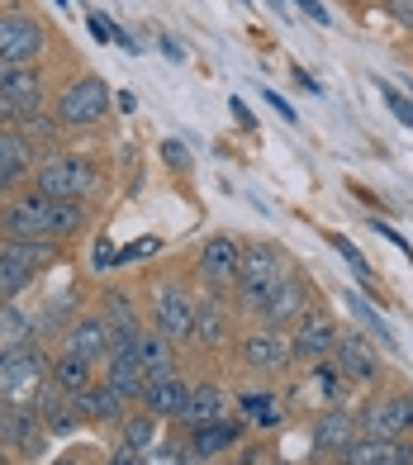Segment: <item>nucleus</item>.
<instances>
[{"label": "nucleus", "instance_id": "2f4dec72", "mask_svg": "<svg viewBox=\"0 0 413 465\" xmlns=\"http://www.w3.org/2000/svg\"><path fill=\"white\" fill-rule=\"evenodd\" d=\"M347 304L357 309V319H361V323L370 328V337H376V342H380L385 351H395V332L385 328V319H380V313H376V309H370V304L361 300V294H347Z\"/></svg>", "mask_w": 413, "mask_h": 465}, {"label": "nucleus", "instance_id": "c85d7f7f", "mask_svg": "<svg viewBox=\"0 0 413 465\" xmlns=\"http://www.w3.org/2000/svg\"><path fill=\"white\" fill-rule=\"evenodd\" d=\"M157 422H162V418H152L148 409L123 413V422H119V441H123V447H133V451L148 456V451L157 447Z\"/></svg>", "mask_w": 413, "mask_h": 465}, {"label": "nucleus", "instance_id": "de8ad7c7", "mask_svg": "<svg viewBox=\"0 0 413 465\" xmlns=\"http://www.w3.org/2000/svg\"><path fill=\"white\" fill-rule=\"evenodd\" d=\"M5 76H10V67H5V62H0V81H5Z\"/></svg>", "mask_w": 413, "mask_h": 465}, {"label": "nucleus", "instance_id": "4468645a", "mask_svg": "<svg viewBox=\"0 0 413 465\" xmlns=\"http://www.w3.org/2000/svg\"><path fill=\"white\" fill-rule=\"evenodd\" d=\"M238 356H242L247 371L271 375V371H280V366H290V337H280L276 328H252V332L238 342Z\"/></svg>", "mask_w": 413, "mask_h": 465}, {"label": "nucleus", "instance_id": "c9c22d12", "mask_svg": "<svg viewBox=\"0 0 413 465\" xmlns=\"http://www.w3.org/2000/svg\"><path fill=\"white\" fill-rule=\"evenodd\" d=\"M152 252H157V238H138L133 247H123V252H119V262H114V266H123V262H143V257H152Z\"/></svg>", "mask_w": 413, "mask_h": 465}, {"label": "nucleus", "instance_id": "6ab92c4d", "mask_svg": "<svg viewBox=\"0 0 413 465\" xmlns=\"http://www.w3.org/2000/svg\"><path fill=\"white\" fill-rule=\"evenodd\" d=\"M357 441V418L347 409H328L319 422H314V456L323 460H342V451Z\"/></svg>", "mask_w": 413, "mask_h": 465}, {"label": "nucleus", "instance_id": "09e8293b", "mask_svg": "<svg viewBox=\"0 0 413 465\" xmlns=\"http://www.w3.org/2000/svg\"><path fill=\"white\" fill-rule=\"evenodd\" d=\"M238 5H247V0H238Z\"/></svg>", "mask_w": 413, "mask_h": 465}, {"label": "nucleus", "instance_id": "bb28decb", "mask_svg": "<svg viewBox=\"0 0 413 465\" xmlns=\"http://www.w3.org/2000/svg\"><path fill=\"white\" fill-rule=\"evenodd\" d=\"M238 413L247 418V428H276L280 422V399L271 390H242L238 394Z\"/></svg>", "mask_w": 413, "mask_h": 465}, {"label": "nucleus", "instance_id": "20e7f679", "mask_svg": "<svg viewBox=\"0 0 413 465\" xmlns=\"http://www.w3.org/2000/svg\"><path fill=\"white\" fill-rule=\"evenodd\" d=\"M95 185H100V172L86 153H57L34 172V190L48 200H81L86 204L95 195Z\"/></svg>", "mask_w": 413, "mask_h": 465}, {"label": "nucleus", "instance_id": "423d86ee", "mask_svg": "<svg viewBox=\"0 0 413 465\" xmlns=\"http://www.w3.org/2000/svg\"><path fill=\"white\" fill-rule=\"evenodd\" d=\"M48 53V25L29 10H0V62L5 67H38Z\"/></svg>", "mask_w": 413, "mask_h": 465}, {"label": "nucleus", "instance_id": "9b49d317", "mask_svg": "<svg viewBox=\"0 0 413 465\" xmlns=\"http://www.w3.org/2000/svg\"><path fill=\"white\" fill-rule=\"evenodd\" d=\"M333 351H338V323L328 319V313L309 309L304 319L290 328V361H300V366H319V361H328Z\"/></svg>", "mask_w": 413, "mask_h": 465}, {"label": "nucleus", "instance_id": "9d476101", "mask_svg": "<svg viewBox=\"0 0 413 465\" xmlns=\"http://www.w3.org/2000/svg\"><path fill=\"white\" fill-rule=\"evenodd\" d=\"M238 271H242V242L233 232H214V238H204L200 257H195V276L204 281L210 294H223L238 285Z\"/></svg>", "mask_w": 413, "mask_h": 465}, {"label": "nucleus", "instance_id": "f257e3e1", "mask_svg": "<svg viewBox=\"0 0 413 465\" xmlns=\"http://www.w3.org/2000/svg\"><path fill=\"white\" fill-rule=\"evenodd\" d=\"M91 214L81 200H48L38 190L0 200V242H67L86 232Z\"/></svg>", "mask_w": 413, "mask_h": 465}, {"label": "nucleus", "instance_id": "a211bd4d", "mask_svg": "<svg viewBox=\"0 0 413 465\" xmlns=\"http://www.w3.org/2000/svg\"><path fill=\"white\" fill-rule=\"evenodd\" d=\"M34 143L19 134V129H0V200L10 195V190L25 181V176H34L38 166H34Z\"/></svg>", "mask_w": 413, "mask_h": 465}, {"label": "nucleus", "instance_id": "aec40b11", "mask_svg": "<svg viewBox=\"0 0 413 465\" xmlns=\"http://www.w3.org/2000/svg\"><path fill=\"white\" fill-rule=\"evenodd\" d=\"M342 465H413V441H380V437H357L342 451Z\"/></svg>", "mask_w": 413, "mask_h": 465}, {"label": "nucleus", "instance_id": "473e14b6", "mask_svg": "<svg viewBox=\"0 0 413 465\" xmlns=\"http://www.w3.org/2000/svg\"><path fill=\"white\" fill-rule=\"evenodd\" d=\"M328 242H333V247L342 252V257H347V266L357 271V281H361V285L370 290V266H366V257H361V252H357L352 242H347V238H338V232H333V238H328Z\"/></svg>", "mask_w": 413, "mask_h": 465}, {"label": "nucleus", "instance_id": "f8f14e48", "mask_svg": "<svg viewBox=\"0 0 413 465\" xmlns=\"http://www.w3.org/2000/svg\"><path fill=\"white\" fill-rule=\"evenodd\" d=\"M309 309H314V304H309V281L290 271V276H285L271 294H266V304H261L257 319H261V328H276V332H285V328H295Z\"/></svg>", "mask_w": 413, "mask_h": 465}, {"label": "nucleus", "instance_id": "58836bf2", "mask_svg": "<svg viewBox=\"0 0 413 465\" xmlns=\"http://www.w3.org/2000/svg\"><path fill=\"white\" fill-rule=\"evenodd\" d=\"M105 465H143V451H133V447H123V441H119Z\"/></svg>", "mask_w": 413, "mask_h": 465}, {"label": "nucleus", "instance_id": "1a4fd4ad", "mask_svg": "<svg viewBox=\"0 0 413 465\" xmlns=\"http://www.w3.org/2000/svg\"><path fill=\"white\" fill-rule=\"evenodd\" d=\"M357 437L399 441L413 437V390H385L357 413Z\"/></svg>", "mask_w": 413, "mask_h": 465}, {"label": "nucleus", "instance_id": "f3484780", "mask_svg": "<svg viewBox=\"0 0 413 465\" xmlns=\"http://www.w3.org/2000/svg\"><path fill=\"white\" fill-rule=\"evenodd\" d=\"M110 347H114V332H110V323L100 319V313H86V319H76L67 332H62V351H72V356H81V361H105L110 356Z\"/></svg>", "mask_w": 413, "mask_h": 465}, {"label": "nucleus", "instance_id": "7ed1b4c3", "mask_svg": "<svg viewBox=\"0 0 413 465\" xmlns=\"http://www.w3.org/2000/svg\"><path fill=\"white\" fill-rule=\"evenodd\" d=\"M285 276H290V262L280 257V247L271 242H252V247H242V271H238V309L242 313H261L266 304V294H271Z\"/></svg>", "mask_w": 413, "mask_h": 465}, {"label": "nucleus", "instance_id": "7c9ffc66", "mask_svg": "<svg viewBox=\"0 0 413 465\" xmlns=\"http://www.w3.org/2000/svg\"><path fill=\"white\" fill-rule=\"evenodd\" d=\"M34 281H38V271L25 266L19 257H10V252L0 247V300H15V294H25Z\"/></svg>", "mask_w": 413, "mask_h": 465}, {"label": "nucleus", "instance_id": "393cba45", "mask_svg": "<svg viewBox=\"0 0 413 465\" xmlns=\"http://www.w3.org/2000/svg\"><path fill=\"white\" fill-rule=\"evenodd\" d=\"M133 347H138V361H143V371H148V380L176 371V342H167V337H162L157 328H152V332H148V328H138Z\"/></svg>", "mask_w": 413, "mask_h": 465}, {"label": "nucleus", "instance_id": "a878e982", "mask_svg": "<svg viewBox=\"0 0 413 465\" xmlns=\"http://www.w3.org/2000/svg\"><path fill=\"white\" fill-rule=\"evenodd\" d=\"M48 380L62 390V394H81V390H91L95 385V366L91 361H81V356H72V351H57L53 356V366H48Z\"/></svg>", "mask_w": 413, "mask_h": 465}, {"label": "nucleus", "instance_id": "49530a36", "mask_svg": "<svg viewBox=\"0 0 413 465\" xmlns=\"http://www.w3.org/2000/svg\"><path fill=\"white\" fill-rule=\"evenodd\" d=\"M266 5H271V10H280V15H285V0H266Z\"/></svg>", "mask_w": 413, "mask_h": 465}, {"label": "nucleus", "instance_id": "f704fd0d", "mask_svg": "<svg viewBox=\"0 0 413 465\" xmlns=\"http://www.w3.org/2000/svg\"><path fill=\"white\" fill-rule=\"evenodd\" d=\"M380 95H385V104H389V110H395V119L413 129V100H408V95H399L395 86H380Z\"/></svg>", "mask_w": 413, "mask_h": 465}, {"label": "nucleus", "instance_id": "5701e85b", "mask_svg": "<svg viewBox=\"0 0 413 465\" xmlns=\"http://www.w3.org/2000/svg\"><path fill=\"white\" fill-rule=\"evenodd\" d=\"M76 409L86 422H123V413H129V399H123L114 385H105V380H95L91 390L76 394Z\"/></svg>", "mask_w": 413, "mask_h": 465}, {"label": "nucleus", "instance_id": "8fccbe9b", "mask_svg": "<svg viewBox=\"0 0 413 465\" xmlns=\"http://www.w3.org/2000/svg\"><path fill=\"white\" fill-rule=\"evenodd\" d=\"M266 465H276V460H266Z\"/></svg>", "mask_w": 413, "mask_h": 465}, {"label": "nucleus", "instance_id": "f03ea898", "mask_svg": "<svg viewBox=\"0 0 413 465\" xmlns=\"http://www.w3.org/2000/svg\"><path fill=\"white\" fill-rule=\"evenodd\" d=\"M110 104H114L110 81L95 76V72H81L76 81H67V86L57 91L53 119H57V129H95V124L110 119Z\"/></svg>", "mask_w": 413, "mask_h": 465}, {"label": "nucleus", "instance_id": "6e6552de", "mask_svg": "<svg viewBox=\"0 0 413 465\" xmlns=\"http://www.w3.org/2000/svg\"><path fill=\"white\" fill-rule=\"evenodd\" d=\"M48 351L38 342L0 347V399H34L48 385Z\"/></svg>", "mask_w": 413, "mask_h": 465}, {"label": "nucleus", "instance_id": "412c9836", "mask_svg": "<svg viewBox=\"0 0 413 465\" xmlns=\"http://www.w3.org/2000/svg\"><path fill=\"white\" fill-rule=\"evenodd\" d=\"M219 418H229V394H223V385H210V380H200V385L191 390V404H185V413H181L185 432L210 428V422H219Z\"/></svg>", "mask_w": 413, "mask_h": 465}, {"label": "nucleus", "instance_id": "39448f33", "mask_svg": "<svg viewBox=\"0 0 413 465\" xmlns=\"http://www.w3.org/2000/svg\"><path fill=\"white\" fill-rule=\"evenodd\" d=\"M48 447V428L34 399H0V451L15 460H34Z\"/></svg>", "mask_w": 413, "mask_h": 465}, {"label": "nucleus", "instance_id": "c03bdc74", "mask_svg": "<svg viewBox=\"0 0 413 465\" xmlns=\"http://www.w3.org/2000/svg\"><path fill=\"white\" fill-rule=\"evenodd\" d=\"M162 53H167L172 62H185V48L176 44V38H162Z\"/></svg>", "mask_w": 413, "mask_h": 465}, {"label": "nucleus", "instance_id": "37998d69", "mask_svg": "<svg viewBox=\"0 0 413 465\" xmlns=\"http://www.w3.org/2000/svg\"><path fill=\"white\" fill-rule=\"evenodd\" d=\"M290 76H295V81H300V86H304V91H309V95H319V91H323V86H319V81H314V76H309V72H304V67H300V62H295V67H290Z\"/></svg>", "mask_w": 413, "mask_h": 465}, {"label": "nucleus", "instance_id": "ea45409f", "mask_svg": "<svg viewBox=\"0 0 413 465\" xmlns=\"http://www.w3.org/2000/svg\"><path fill=\"white\" fill-rule=\"evenodd\" d=\"M295 5H300L309 19H314V25H333V19H328V10L319 5V0H295Z\"/></svg>", "mask_w": 413, "mask_h": 465}, {"label": "nucleus", "instance_id": "2eb2a0df", "mask_svg": "<svg viewBox=\"0 0 413 465\" xmlns=\"http://www.w3.org/2000/svg\"><path fill=\"white\" fill-rule=\"evenodd\" d=\"M0 95H5V104L15 110L19 124H29L38 114V104H44V95H48L44 67H10V76L0 81Z\"/></svg>", "mask_w": 413, "mask_h": 465}, {"label": "nucleus", "instance_id": "4be33fe9", "mask_svg": "<svg viewBox=\"0 0 413 465\" xmlns=\"http://www.w3.org/2000/svg\"><path fill=\"white\" fill-rule=\"evenodd\" d=\"M229 309H223V294H210V300H200L195 309V332L191 342H200L204 351H219L223 342H229Z\"/></svg>", "mask_w": 413, "mask_h": 465}, {"label": "nucleus", "instance_id": "b1692460", "mask_svg": "<svg viewBox=\"0 0 413 465\" xmlns=\"http://www.w3.org/2000/svg\"><path fill=\"white\" fill-rule=\"evenodd\" d=\"M242 432H247V418L238 413V418H219V422H210V428H195L191 432V451L195 456H223V451H233L238 441H242Z\"/></svg>", "mask_w": 413, "mask_h": 465}, {"label": "nucleus", "instance_id": "72a5a7b5", "mask_svg": "<svg viewBox=\"0 0 413 465\" xmlns=\"http://www.w3.org/2000/svg\"><path fill=\"white\" fill-rule=\"evenodd\" d=\"M162 162H167L172 172H191V147H185L181 138H167L162 143Z\"/></svg>", "mask_w": 413, "mask_h": 465}, {"label": "nucleus", "instance_id": "dca6fc26", "mask_svg": "<svg viewBox=\"0 0 413 465\" xmlns=\"http://www.w3.org/2000/svg\"><path fill=\"white\" fill-rule=\"evenodd\" d=\"M191 380L185 375H152L148 385H143V394H138V409H148L152 418H181L185 413V404H191Z\"/></svg>", "mask_w": 413, "mask_h": 465}, {"label": "nucleus", "instance_id": "e433bc0d", "mask_svg": "<svg viewBox=\"0 0 413 465\" xmlns=\"http://www.w3.org/2000/svg\"><path fill=\"white\" fill-rule=\"evenodd\" d=\"M385 15L399 19L404 29H413V0H385Z\"/></svg>", "mask_w": 413, "mask_h": 465}, {"label": "nucleus", "instance_id": "ddd939ff", "mask_svg": "<svg viewBox=\"0 0 413 465\" xmlns=\"http://www.w3.org/2000/svg\"><path fill=\"white\" fill-rule=\"evenodd\" d=\"M333 361L347 375V385H380V351L366 332H338Z\"/></svg>", "mask_w": 413, "mask_h": 465}, {"label": "nucleus", "instance_id": "0eeeda50", "mask_svg": "<svg viewBox=\"0 0 413 465\" xmlns=\"http://www.w3.org/2000/svg\"><path fill=\"white\" fill-rule=\"evenodd\" d=\"M195 309L200 300L191 294V285L185 281H162L152 285V300H148V319L152 328L167 337V342H191V332H195Z\"/></svg>", "mask_w": 413, "mask_h": 465}, {"label": "nucleus", "instance_id": "cd10ccee", "mask_svg": "<svg viewBox=\"0 0 413 465\" xmlns=\"http://www.w3.org/2000/svg\"><path fill=\"white\" fill-rule=\"evenodd\" d=\"M100 319L110 323V332L114 337H123V332H138L143 328V319H138V309H133V294L129 290H105V300H100Z\"/></svg>", "mask_w": 413, "mask_h": 465}, {"label": "nucleus", "instance_id": "4c0bfd02", "mask_svg": "<svg viewBox=\"0 0 413 465\" xmlns=\"http://www.w3.org/2000/svg\"><path fill=\"white\" fill-rule=\"evenodd\" d=\"M114 262H119V252L110 247V238H100V242H95V271H110Z\"/></svg>", "mask_w": 413, "mask_h": 465}, {"label": "nucleus", "instance_id": "c756f323", "mask_svg": "<svg viewBox=\"0 0 413 465\" xmlns=\"http://www.w3.org/2000/svg\"><path fill=\"white\" fill-rule=\"evenodd\" d=\"M34 342V319L15 300H0V347H19Z\"/></svg>", "mask_w": 413, "mask_h": 465}, {"label": "nucleus", "instance_id": "a18cd8bd", "mask_svg": "<svg viewBox=\"0 0 413 465\" xmlns=\"http://www.w3.org/2000/svg\"><path fill=\"white\" fill-rule=\"evenodd\" d=\"M53 465H86V460H76V456H62V460H53Z\"/></svg>", "mask_w": 413, "mask_h": 465}, {"label": "nucleus", "instance_id": "a19ab883", "mask_svg": "<svg viewBox=\"0 0 413 465\" xmlns=\"http://www.w3.org/2000/svg\"><path fill=\"white\" fill-rule=\"evenodd\" d=\"M266 104H271V110H276L280 119H300V114L290 110V100H285V95H276V91H266Z\"/></svg>", "mask_w": 413, "mask_h": 465}, {"label": "nucleus", "instance_id": "79ce46f5", "mask_svg": "<svg viewBox=\"0 0 413 465\" xmlns=\"http://www.w3.org/2000/svg\"><path fill=\"white\" fill-rule=\"evenodd\" d=\"M229 110H233V119H238V124H242V129H252V124H257V119H252V110H247V104H242V100H238V95H233V100H229Z\"/></svg>", "mask_w": 413, "mask_h": 465}]
</instances>
